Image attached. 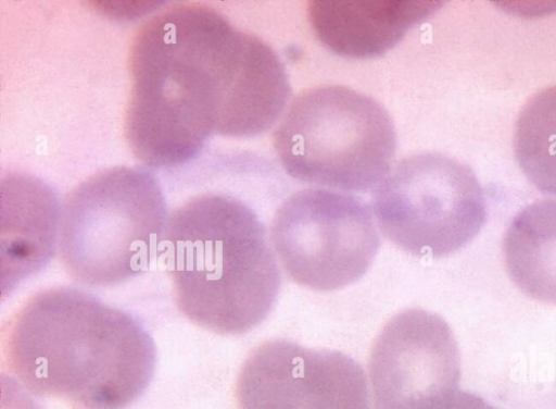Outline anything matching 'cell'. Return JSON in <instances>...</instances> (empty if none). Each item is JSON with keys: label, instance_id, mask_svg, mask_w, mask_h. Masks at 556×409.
I'll return each mask as SVG.
<instances>
[{"label": "cell", "instance_id": "cell-1", "mask_svg": "<svg viewBox=\"0 0 556 409\" xmlns=\"http://www.w3.org/2000/svg\"><path fill=\"white\" fill-rule=\"evenodd\" d=\"M126 140L137 159L170 169L214 136L254 137L291 95L285 66L263 39L202 2H178L137 30L129 52Z\"/></svg>", "mask_w": 556, "mask_h": 409}, {"label": "cell", "instance_id": "cell-2", "mask_svg": "<svg viewBox=\"0 0 556 409\" xmlns=\"http://www.w3.org/2000/svg\"><path fill=\"white\" fill-rule=\"evenodd\" d=\"M2 367L22 388L74 409H124L150 384L156 348L130 314L68 286L39 290L1 333Z\"/></svg>", "mask_w": 556, "mask_h": 409}, {"label": "cell", "instance_id": "cell-3", "mask_svg": "<svg viewBox=\"0 0 556 409\" xmlns=\"http://www.w3.org/2000/svg\"><path fill=\"white\" fill-rule=\"evenodd\" d=\"M157 255L179 311L217 334L252 330L279 293L280 272L263 223L229 195H200L172 211Z\"/></svg>", "mask_w": 556, "mask_h": 409}, {"label": "cell", "instance_id": "cell-4", "mask_svg": "<svg viewBox=\"0 0 556 409\" xmlns=\"http://www.w3.org/2000/svg\"><path fill=\"white\" fill-rule=\"evenodd\" d=\"M156 178L139 168L102 170L61 205L59 253L67 274L87 286H112L144 271L167 220Z\"/></svg>", "mask_w": 556, "mask_h": 409}, {"label": "cell", "instance_id": "cell-5", "mask_svg": "<svg viewBox=\"0 0 556 409\" xmlns=\"http://www.w3.org/2000/svg\"><path fill=\"white\" fill-rule=\"evenodd\" d=\"M273 146L293 178L341 190L366 191L391 170L396 133L374 98L343 86L295 96L273 133Z\"/></svg>", "mask_w": 556, "mask_h": 409}, {"label": "cell", "instance_id": "cell-6", "mask_svg": "<svg viewBox=\"0 0 556 409\" xmlns=\"http://www.w3.org/2000/svg\"><path fill=\"white\" fill-rule=\"evenodd\" d=\"M372 206L383 235L415 256H448L469 244L486 220L473 171L440 152L400 160L376 187Z\"/></svg>", "mask_w": 556, "mask_h": 409}, {"label": "cell", "instance_id": "cell-7", "mask_svg": "<svg viewBox=\"0 0 556 409\" xmlns=\"http://www.w3.org/2000/svg\"><path fill=\"white\" fill-rule=\"evenodd\" d=\"M270 240L290 278L324 292L361 278L380 245L368 203L314 188L299 190L279 206Z\"/></svg>", "mask_w": 556, "mask_h": 409}, {"label": "cell", "instance_id": "cell-8", "mask_svg": "<svg viewBox=\"0 0 556 409\" xmlns=\"http://www.w3.org/2000/svg\"><path fill=\"white\" fill-rule=\"evenodd\" d=\"M236 397L239 409H370L366 375L354 359L285 339L251 351Z\"/></svg>", "mask_w": 556, "mask_h": 409}, {"label": "cell", "instance_id": "cell-9", "mask_svg": "<svg viewBox=\"0 0 556 409\" xmlns=\"http://www.w3.org/2000/svg\"><path fill=\"white\" fill-rule=\"evenodd\" d=\"M369 377L375 409H435L460 381L450 325L421 309L392 317L372 345Z\"/></svg>", "mask_w": 556, "mask_h": 409}, {"label": "cell", "instance_id": "cell-10", "mask_svg": "<svg viewBox=\"0 0 556 409\" xmlns=\"http://www.w3.org/2000/svg\"><path fill=\"white\" fill-rule=\"evenodd\" d=\"M326 2L309 8L318 37L333 51L350 57H371L394 46L431 10L424 2ZM431 8V7H430Z\"/></svg>", "mask_w": 556, "mask_h": 409}, {"label": "cell", "instance_id": "cell-11", "mask_svg": "<svg viewBox=\"0 0 556 409\" xmlns=\"http://www.w3.org/2000/svg\"><path fill=\"white\" fill-rule=\"evenodd\" d=\"M502 251L516 287L531 299L556 306V199L521 209L504 234Z\"/></svg>", "mask_w": 556, "mask_h": 409}, {"label": "cell", "instance_id": "cell-12", "mask_svg": "<svg viewBox=\"0 0 556 409\" xmlns=\"http://www.w3.org/2000/svg\"><path fill=\"white\" fill-rule=\"evenodd\" d=\"M61 207L55 195L41 184L36 199L9 210L8 239L2 240L1 289L11 292L41 270L59 244Z\"/></svg>", "mask_w": 556, "mask_h": 409}, {"label": "cell", "instance_id": "cell-13", "mask_svg": "<svg viewBox=\"0 0 556 409\" xmlns=\"http://www.w3.org/2000/svg\"><path fill=\"white\" fill-rule=\"evenodd\" d=\"M514 152L528 181L556 196V86L533 95L515 125Z\"/></svg>", "mask_w": 556, "mask_h": 409}, {"label": "cell", "instance_id": "cell-14", "mask_svg": "<svg viewBox=\"0 0 556 409\" xmlns=\"http://www.w3.org/2000/svg\"><path fill=\"white\" fill-rule=\"evenodd\" d=\"M435 409H495L482 397L457 389L447 396Z\"/></svg>", "mask_w": 556, "mask_h": 409}]
</instances>
